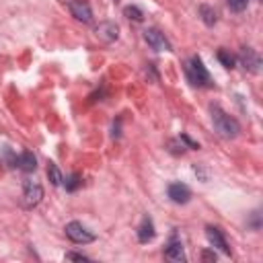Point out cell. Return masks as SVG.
<instances>
[{
	"mask_svg": "<svg viewBox=\"0 0 263 263\" xmlns=\"http://www.w3.org/2000/svg\"><path fill=\"white\" fill-rule=\"evenodd\" d=\"M210 111H212V123H214V129H216L218 136H222L226 140H232V138H236L240 134V125L232 115L222 111L218 105H212Z\"/></svg>",
	"mask_w": 263,
	"mask_h": 263,
	"instance_id": "1",
	"label": "cell"
},
{
	"mask_svg": "<svg viewBox=\"0 0 263 263\" xmlns=\"http://www.w3.org/2000/svg\"><path fill=\"white\" fill-rule=\"evenodd\" d=\"M185 76L193 86H212L210 72L205 70L201 58H197V55H193L185 62Z\"/></svg>",
	"mask_w": 263,
	"mask_h": 263,
	"instance_id": "2",
	"label": "cell"
},
{
	"mask_svg": "<svg viewBox=\"0 0 263 263\" xmlns=\"http://www.w3.org/2000/svg\"><path fill=\"white\" fill-rule=\"evenodd\" d=\"M66 236L72 240V242H76V245H88V242H92L97 236H95V232H90L82 222H68L66 224Z\"/></svg>",
	"mask_w": 263,
	"mask_h": 263,
	"instance_id": "3",
	"label": "cell"
},
{
	"mask_svg": "<svg viewBox=\"0 0 263 263\" xmlns=\"http://www.w3.org/2000/svg\"><path fill=\"white\" fill-rule=\"evenodd\" d=\"M43 199V187L35 181H25L23 185V208L33 210L35 205H39Z\"/></svg>",
	"mask_w": 263,
	"mask_h": 263,
	"instance_id": "4",
	"label": "cell"
},
{
	"mask_svg": "<svg viewBox=\"0 0 263 263\" xmlns=\"http://www.w3.org/2000/svg\"><path fill=\"white\" fill-rule=\"evenodd\" d=\"M238 60H240V64H242L245 70H249L253 74H259L261 72V55L253 47H242L240 53H238Z\"/></svg>",
	"mask_w": 263,
	"mask_h": 263,
	"instance_id": "5",
	"label": "cell"
},
{
	"mask_svg": "<svg viewBox=\"0 0 263 263\" xmlns=\"http://www.w3.org/2000/svg\"><path fill=\"white\" fill-rule=\"evenodd\" d=\"M68 8H70V12H72V16L76 21L86 23V25L92 21V10H90L88 2H84V0H70L68 2Z\"/></svg>",
	"mask_w": 263,
	"mask_h": 263,
	"instance_id": "6",
	"label": "cell"
},
{
	"mask_svg": "<svg viewBox=\"0 0 263 263\" xmlns=\"http://www.w3.org/2000/svg\"><path fill=\"white\" fill-rule=\"evenodd\" d=\"M144 39H146V43H148L154 51H168V49H171V43L166 41V37H164L158 29H146V31H144Z\"/></svg>",
	"mask_w": 263,
	"mask_h": 263,
	"instance_id": "7",
	"label": "cell"
},
{
	"mask_svg": "<svg viewBox=\"0 0 263 263\" xmlns=\"http://www.w3.org/2000/svg\"><path fill=\"white\" fill-rule=\"evenodd\" d=\"M205 236H208L212 249H218L224 255H230V247H228V242H226V238H224V234H222V230L218 226H208L205 228Z\"/></svg>",
	"mask_w": 263,
	"mask_h": 263,
	"instance_id": "8",
	"label": "cell"
},
{
	"mask_svg": "<svg viewBox=\"0 0 263 263\" xmlns=\"http://www.w3.org/2000/svg\"><path fill=\"white\" fill-rule=\"evenodd\" d=\"M95 35H97L101 41L111 43V41H115V39L119 37V27H117L115 23H111V21H103V23H99V25L95 27Z\"/></svg>",
	"mask_w": 263,
	"mask_h": 263,
	"instance_id": "9",
	"label": "cell"
},
{
	"mask_svg": "<svg viewBox=\"0 0 263 263\" xmlns=\"http://www.w3.org/2000/svg\"><path fill=\"white\" fill-rule=\"evenodd\" d=\"M166 193H168V199L175 203H187L191 199V189L185 183H171Z\"/></svg>",
	"mask_w": 263,
	"mask_h": 263,
	"instance_id": "10",
	"label": "cell"
},
{
	"mask_svg": "<svg viewBox=\"0 0 263 263\" xmlns=\"http://www.w3.org/2000/svg\"><path fill=\"white\" fill-rule=\"evenodd\" d=\"M164 257H166L168 261H177V263L185 261L183 245H181V240H179L175 234L171 236V240H168V245H166V249H164Z\"/></svg>",
	"mask_w": 263,
	"mask_h": 263,
	"instance_id": "11",
	"label": "cell"
},
{
	"mask_svg": "<svg viewBox=\"0 0 263 263\" xmlns=\"http://www.w3.org/2000/svg\"><path fill=\"white\" fill-rule=\"evenodd\" d=\"M14 166H18L23 173H33V171L37 168V158H35L33 152L25 150V152H21V154L14 158Z\"/></svg>",
	"mask_w": 263,
	"mask_h": 263,
	"instance_id": "12",
	"label": "cell"
},
{
	"mask_svg": "<svg viewBox=\"0 0 263 263\" xmlns=\"http://www.w3.org/2000/svg\"><path fill=\"white\" fill-rule=\"evenodd\" d=\"M154 234H156V230H154L152 218L150 216H144L142 222H140V226H138V240L140 242H150L154 238Z\"/></svg>",
	"mask_w": 263,
	"mask_h": 263,
	"instance_id": "13",
	"label": "cell"
},
{
	"mask_svg": "<svg viewBox=\"0 0 263 263\" xmlns=\"http://www.w3.org/2000/svg\"><path fill=\"white\" fill-rule=\"evenodd\" d=\"M199 16H201V21H203L208 27H214L216 21H218V14H216V10H214L210 4H201V6H199Z\"/></svg>",
	"mask_w": 263,
	"mask_h": 263,
	"instance_id": "14",
	"label": "cell"
},
{
	"mask_svg": "<svg viewBox=\"0 0 263 263\" xmlns=\"http://www.w3.org/2000/svg\"><path fill=\"white\" fill-rule=\"evenodd\" d=\"M47 177H49V181H51V185H62V173H60V168H58V164L55 162H47Z\"/></svg>",
	"mask_w": 263,
	"mask_h": 263,
	"instance_id": "15",
	"label": "cell"
},
{
	"mask_svg": "<svg viewBox=\"0 0 263 263\" xmlns=\"http://www.w3.org/2000/svg\"><path fill=\"white\" fill-rule=\"evenodd\" d=\"M123 14L129 18V21H136V23H142L144 21V12L136 6V4H129V6H125L123 8Z\"/></svg>",
	"mask_w": 263,
	"mask_h": 263,
	"instance_id": "16",
	"label": "cell"
},
{
	"mask_svg": "<svg viewBox=\"0 0 263 263\" xmlns=\"http://www.w3.org/2000/svg\"><path fill=\"white\" fill-rule=\"evenodd\" d=\"M80 185H82V177H80L78 173H74V175H70L68 181H66V191H76Z\"/></svg>",
	"mask_w": 263,
	"mask_h": 263,
	"instance_id": "17",
	"label": "cell"
},
{
	"mask_svg": "<svg viewBox=\"0 0 263 263\" xmlns=\"http://www.w3.org/2000/svg\"><path fill=\"white\" fill-rule=\"evenodd\" d=\"M218 60L222 62L224 68H234V55H230L226 49H220L218 51Z\"/></svg>",
	"mask_w": 263,
	"mask_h": 263,
	"instance_id": "18",
	"label": "cell"
},
{
	"mask_svg": "<svg viewBox=\"0 0 263 263\" xmlns=\"http://www.w3.org/2000/svg\"><path fill=\"white\" fill-rule=\"evenodd\" d=\"M226 2L232 12H242V10H247V4H249V0H226Z\"/></svg>",
	"mask_w": 263,
	"mask_h": 263,
	"instance_id": "19",
	"label": "cell"
},
{
	"mask_svg": "<svg viewBox=\"0 0 263 263\" xmlns=\"http://www.w3.org/2000/svg\"><path fill=\"white\" fill-rule=\"evenodd\" d=\"M66 259H70V261H90V257H86V255H82V253H66Z\"/></svg>",
	"mask_w": 263,
	"mask_h": 263,
	"instance_id": "20",
	"label": "cell"
},
{
	"mask_svg": "<svg viewBox=\"0 0 263 263\" xmlns=\"http://www.w3.org/2000/svg\"><path fill=\"white\" fill-rule=\"evenodd\" d=\"M259 216H261L259 212H255V214H253V228H255V230H259V228H261V222H259Z\"/></svg>",
	"mask_w": 263,
	"mask_h": 263,
	"instance_id": "21",
	"label": "cell"
},
{
	"mask_svg": "<svg viewBox=\"0 0 263 263\" xmlns=\"http://www.w3.org/2000/svg\"><path fill=\"white\" fill-rule=\"evenodd\" d=\"M201 257H203L205 261H208V259H216V255H214V253H208V251H203V255H201Z\"/></svg>",
	"mask_w": 263,
	"mask_h": 263,
	"instance_id": "22",
	"label": "cell"
}]
</instances>
